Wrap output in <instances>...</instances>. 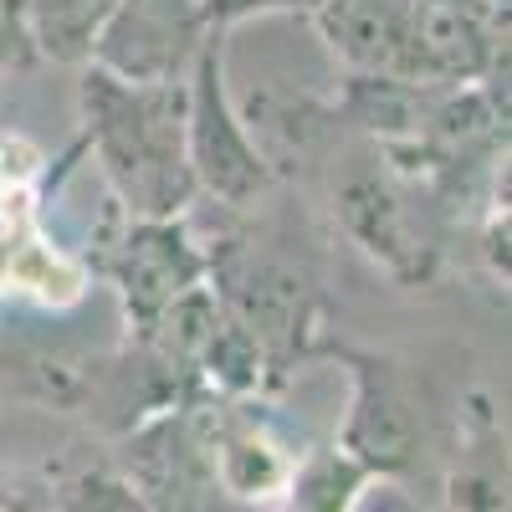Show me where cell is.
I'll return each mask as SVG.
<instances>
[{"label":"cell","mask_w":512,"mask_h":512,"mask_svg":"<svg viewBox=\"0 0 512 512\" xmlns=\"http://www.w3.org/2000/svg\"><path fill=\"white\" fill-rule=\"evenodd\" d=\"M82 113L123 205H134L139 216H175L195 195L185 149V77L123 82L93 67L82 77Z\"/></svg>","instance_id":"1"},{"label":"cell","mask_w":512,"mask_h":512,"mask_svg":"<svg viewBox=\"0 0 512 512\" xmlns=\"http://www.w3.org/2000/svg\"><path fill=\"white\" fill-rule=\"evenodd\" d=\"M190 67L195 72L185 82V149L195 169V190L241 205L267 185V154L246 134V118L226 93V57L216 41H205Z\"/></svg>","instance_id":"2"},{"label":"cell","mask_w":512,"mask_h":512,"mask_svg":"<svg viewBox=\"0 0 512 512\" xmlns=\"http://www.w3.org/2000/svg\"><path fill=\"white\" fill-rule=\"evenodd\" d=\"M205 26L200 0H113L88 57L123 82H175L205 47Z\"/></svg>","instance_id":"3"},{"label":"cell","mask_w":512,"mask_h":512,"mask_svg":"<svg viewBox=\"0 0 512 512\" xmlns=\"http://www.w3.org/2000/svg\"><path fill=\"white\" fill-rule=\"evenodd\" d=\"M108 272L123 292V308L144 333L169 303H180L190 287L205 277V256L190 246V236L175 226V216H139L134 231H123Z\"/></svg>","instance_id":"4"},{"label":"cell","mask_w":512,"mask_h":512,"mask_svg":"<svg viewBox=\"0 0 512 512\" xmlns=\"http://www.w3.org/2000/svg\"><path fill=\"white\" fill-rule=\"evenodd\" d=\"M497 0H410V82H477L497 57Z\"/></svg>","instance_id":"5"},{"label":"cell","mask_w":512,"mask_h":512,"mask_svg":"<svg viewBox=\"0 0 512 512\" xmlns=\"http://www.w3.org/2000/svg\"><path fill=\"white\" fill-rule=\"evenodd\" d=\"M354 415L344 425V456L364 472H405L420 451V415L405 395V384L390 374V364L359 359L354 369Z\"/></svg>","instance_id":"6"},{"label":"cell","mask_w":512,"mask_h":512,"mask_svg":"<svg viewBox=\"0 0 512 512\" xmlns=\"http://www.w3.org/2000/svg\"><path fill=\"white\" fill-rule=\"evenodd\" d=\"M318 31L359 77L410 82V0H313Z\"/></svg>","instance_id":"7"},{"label":"cell","mask_w":512,"mask_h":512,"mask_svg":"<svg viewBox=\"0 0 512 512\" xmlns=\"http://www.w3.org/2000/svg\"><path fill=\"white\" fill-rule=\"evenodd\" d=\"M21 11H26L36 52H47L57 62H88L113 0H21Z\"/></svg>","instance_id":"8"},{"label":"cell","mask_w":512,"mask_h":512,"mask_svg":"<svg viewBox=\"0 0 512 512\" xmlns=\"http://www.w3.org/2000/svg\"><path fill=\"white\" fill-rule=\"evenodd\" d=\"M344 216L349 226L369 241V251H384L390 262H400V256L420 251L415 246V226H410V210L405 200L390 190V185H379V180H354L344 190Z\"/></svg>","instance_id":"9"},{"label":"cell","mask_w":512,"mask_h":512,"mask_svg":"<svg viewBox=\"0 0 512 512\" xmlns=\"http://www.w3.org/2000/svg\"><path fill=\"white\" fill-rule=\"evenodd\" d=\"M31 57H36V41H31L21 0H0V77L21 72Z\"/></svg>","instance_id":"10"},{"label":"cell","mask_w":512,"mask_h":512,"mask_svg":"<svg viewBox=\"0 0 512 512\" xmlns=\"http://www.w3.org/2000/svg\"><path fill=\"white\" fill-rule=\"evenodd\" d=\"M205 21H241L256 11H277V6H313V0H200Z\"/></svg>","instance_id":"11"}]
</instances>
